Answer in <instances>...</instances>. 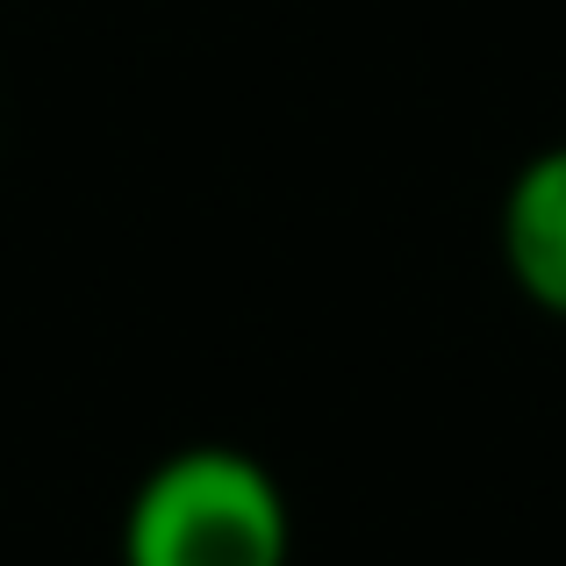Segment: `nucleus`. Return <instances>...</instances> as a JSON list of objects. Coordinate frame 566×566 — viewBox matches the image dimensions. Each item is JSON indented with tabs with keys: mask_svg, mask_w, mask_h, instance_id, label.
I'll return each mask as SVG.
<instances>
[{
	"mask_svg": "<svg viewBox=\"0 0 566 566\" xmlns=\"http://www.w3.org/2000/svg\"><path fill=\"white\" fill-rule=\"evenodd\" d=\"M294 510L237 444H187L144 473L123 516V566H287Z\"/></svg>",
	"mask_w": 566,
	"mask_h": 566,
	"instance_id": "obj_1",
	"label": "nucleus"
},
{
	"mask_svg": "<svg viewBox=\"0 0 566 566\" xmlns=\"http://www.w3.org/2000/svg\"><path fill=\"white\" fill-rule=\"evenodd\" d=\"M502 265L531 308L566 323V144L524 158L502 193Z\"/></svg>",
	"mask_w": 566,
	"mask_h": 566,
	"instance_id": "obj_2",
	"label": "nucleus"
}]
</instances>
